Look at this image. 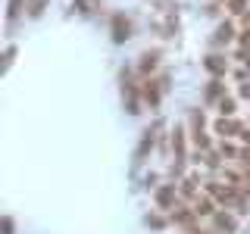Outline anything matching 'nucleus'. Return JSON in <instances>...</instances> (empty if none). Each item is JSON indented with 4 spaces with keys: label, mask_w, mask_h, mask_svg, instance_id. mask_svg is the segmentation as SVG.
<instances>
[{
    "label": "nucleus",
    "mask_w": 250,
    "mask_h": 234,
    "mask_svg": "<svg viewBox=\"0 0 250 234\" xmlns=\"http://www.w3.org/2000/svg\"><path fill=\"white\" fill-rule=\"evenodd\" d=\"M172 147H175V156L185 159V128H175L172 131Z\"/></svg>",
    "instance_id": "obj_4"
},
{
    "label": "nucleus",
    "mask_w": 250,
    "mask_h": 234,
    "mask_svg": "<svg viewBox=\"0 0 250 234\" xmlns=\"http://www.w3.org/2000/svg\"><path fill=\"white\" fill-rule=\"evenodd\" d=\"M172 203H175V184H163L160 191H156V206H160V209H169Z\"/></svg>",
    "instance_id": "obj_2"
},
{
    "label": "nucleus",
    "mask_w": 250,
    "mask_h": 234,
    "mask_svg": "<svg viewBox=\"0 0 250 234\" xmlns=\"http://www.w3.org/2000/svg\"><path fill=\"white\" fill-rule=\"evenodd\" d=\"M241 44H244V50L250 47V28H244V31H241Z\"/></svg>",
    "instance_id": "obj_18"
},
{
    "label": "nucleus",
    "mask_w": 250,
    "mask_h": 234,
    "mask_svg": "<svg viewBox=\"0 0 250 234\" xmlns=\"http://www.w3.org/2000/svg\"><path fill=\"white\" fill-rule=\"evenodd\" d=\"M128 31H131V25H128V19L125 16H113V41L116 44H122V41H128Z\"/></svg>",
    "instance_id": "obj_1"
},
{
    "label": "nucleus",
    "mask_w": 250,
    "mask_h": 234,
    "mask_svg": "<svg viewBox=\"0 0 250 234\" xmlns=\"http://www.w3.org/2000/svg\"><path fill=\"white\" fill-rule=\"evenodd\" d=\"M219 113H222V119H225V116H231L234 113V100L231 97H222V100H219Z\"/></svg>",
    "instance_id": "obj_14"
},
{
    "label": "nucleus",
    "mask_w": 250,
    "mask_h": 234,
    "mask_svg": "<svg viewBox=\"0 0 250 234\" xmlns=\"http://www.w3.org/2000/svg\"><path fill=\"white\" fill-rule=\"evenodd\" d=\"M194 213L197 215H213V203H209V197H200L197 203H194Z\"/></svg>",
    "instance_id": "obj_11"
},
{
    "label": "nucleus",
    "mask_w": 250,
    "mask_h": 234,
    "mask_svg": "<svg viewBox=\"0 0 250 234\" xmlns=\"http://www.w3.org/2000/svg\"><path fill=\"white\" fill-rule=\"evenodd\" d=\"M194 209H178V213H172V222H178V225H191L194 222Z\"/></svg>",
    "instance_id": "obj_9"
},
{
    "label": "nucleus",
    "mask_w": 250,
    "mask_h": 234,
    "mask_svg": "<svg viewBox=\"0 0 250 234\" xmlns=\"http://www.w3.org/2000/svg\"><path fill=\"white\" fill-rule=\"evenodd\" d=\"M141 94H144V100H147L150 106H156V103H160V91H156V81H147L144 88H141Z\"/></svg>",
    "instance_id": "obj_5"
},
{
    "label": "nucleus",
    "mask_w": 250,
    "mask_h": 234,
    "mask_svg": "<svg viewBox=\"0 0 250 234\" xmlns=\"http://www.w3.org/2000/svg\"><path fill=\"white\" fill-rule=\"evenodd\" d=\"M231 38H234V28L229 25V22H225V25H219V28H216V38H213V41H216V44H229Z\"/></svg>",
    "instance_id": "obj_6"
},
{
    "label": "nucleus",
    "mask_w": 250,
    "mask_h": 234,
    "mask_svg": "<svg viewBox=\"0 0 250 234\" xmlns=\"http://www.w3.org/2000/svg\"><path fill=\"white\" fill-rule=\"evenodd\" d=\"M156 59H160V53H144V57H141V72H147V69H153L156 66Z\"/></svg>",
    "instance_id": "obj_12"
},
{
    "label": "nucleus",
    "mask_w": 250,
    "mask_h": 234,
    "mask_svg": "<svg viewBox=\"0 0 250 234\" xmlns=\"http://www.w3.org/2000/svg\"><path fill=\"white\" fill-rule=\"evenodd\" d=\"M3 234H13V218H10V215L3 218Z\"/></svg>",
    "instance_id": "obj_19"
},
{
    "label": "nucleus",
    "mask_w": 250,
    "mask_h": 234,
    "mask_svg": "<svg viewBox=\"0 0 250 234\" xmlns=\"http://www.w3.org/2000/svg\"><path fill=\"white\" fill-rule=\"evenodd\" d=\"M19 13H22V0H10V19H16Z\"/></svg>",
    "instance_id": "obj_16"
},
{
    "label": "nucleus",
    "mask_w": 250,
    "mask_h": 234,
    "mask_svg": "<svg viewBox=\"0 0 250 234\" xmlns=\"http://www.w3.org/2000/svg\"><path fill=\"white\" fill-rule=\"evenodd\" d=\"M203 66H207L216 78H222V75H225V69H229V62H225L222 57H207V62H203Z\"/></svg>",
    "instance_id": "obj_3"
},
{
    "label": "nucleus",
    "mask_w": 250,
    "mask_h": 234,
    "mask_svg": "<svg viewBox=\"0 0 250 234\" xmlns=\"http://www.w3.org/2000/svg\"><path fill=\"white\" fill-rule=\"evenodd\" d=\"M213 218H216V225H219L222 231H234V228H238V222H234L231 215H225V213H216Z\"/></svg>",
    "instance_id": "obj_8"
},
{
    "label": "nucleus",
    "mask_w": 250,
    "mask_h": 234,
    "mask_svg": "<svg viewBox=\"0 0 250 234\" xmlns=\"http://www.w3.org/2000/svg\"><path fill=\"white\" fill-rule=\"evenodd\" d=\"M150 147H153V128H147L144 131V140H141V147H138V156H144Z\"/></svg>",
    "instance_id": "obj_13"
},
{
    "label": "nucleus",
    "mask_w": 250,
    "mask_h": 234,
    "mask_svg": "<svg viewBox=\"0 0 250 234\" xmlns=\"http://www.w3.org/2000/svg\"><path fill=\"white\" fill-rule=\"evenodd\" d=\"M234 131H241V125H238V122H231V119H229V122L222 119V122L216 125V135H222V137H229V135H234Z\"/></svg>",
    "instance_id": "obj_7"
},
{
    "label": "nucleus",
    "mask_w": 250,
    "mask_h": 234,
    "mask_svg": "<svg viewBox=\"0 0 250 234\" xmlns=\"http://www.w3.org/2000/svg\"><path fill=\"white\" fill-rule=\"evenodd\" d=\"M222 88H225V84L219 81V78H213V81L207 84V100H219V97H222Z\"/></svg>",
    "instance_id": "obj_10"
},
{
    "label": "nucleus",
    "mask_w": 250,
    "mask_h": 234,
    "mask_svg": "<svg viewBox=\"0 0 250 234\" xmlns=\"http://www.w3.org/2000/svg\"><path fill=\"white\" fill-rule=\"evenodd\" d=\"M241 94H244V97H250V84H244V88H241Z\"/></svg>",
    "instance_id": "obj_21"
},
{
    "label": "nucleus",
    "mask_w": 250,
    "mask_h": 234,
    "mask_svg": "<svg viewBox=\"0 0 250 234\" xmlns=\"http://www.w3.org/2000/svg\"><path fill=\"white\" fill-rule=\"evenodd\" d=\"M44 3H47V0H25V6H28V16H41Z\"/></svg>",
    "instance_id": "obj_15"
},
{
    "label": "nucleus",
    "mask_w": 250,
    "mask_h": 234,
    "mask_svg": "<svg viewBox=\"0 0 250 234\" xmlns=\"http://www.w3.org/2000/svg\"><path fill=\"white\" fill-rule=\"evenodd\" d=\"M244 3H247V0H229L231 13H244Z\"/></svg>",
    "instance_id": "obj_17"
},
{
    "label": "nucleus",
    "mask_w": 250,
    "mask_h": 234,
    "mask_svg": "<svg viewBox=\"0 0 250 234\" xmlns=\"http://www.w3.org/2000/svg\"><path fill=\"white\" fill-rule=\"evenodd\" d=\"M222 153H225V156H234V153H238V150H234L231 144H222Z\"/></svg>",
    "instance_id": "obj_20"
}]
</instances>
